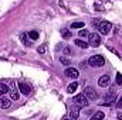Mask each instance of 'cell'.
<instances>
[{"label":"cell","mask_w":122,"mask_h":120,"mask_svg":"<svg viewBox=\"0 0 122 120\" xmlns=\"http://www.w3.org/2000/svg\"><path fill=\"white\" fill-rule=\"evenodd\" d=\"M78 116H80L78 109H72V110H71V113H70V117H71V119H78Z\"/></svg>","instance_id":"15"},{"label":"cell","mask_w":122,"mask_h":120,"mask_svg":"<svg viewBox=\"0 0 122 120\" xmlns=\"http://www.w3.org/2000/svg\"><path fill=\"white\" fill-rule=\"evenodd\" d=\"M71 28H84V23L82 21H75L71 24Z\"/></svg>","instance_id":"14"},{"label":"cell","mask_w":122,"mask_h":120,"mask_svg":"<svg viewBox=\"0 0 122 120\" xmlns=\"http://www.w3.org/2000/svg\"><path fill=\"white\" fill-rule=\"evenodd\" d=\"M7 90H9V88H7V85H6V83H0V95L7 93Z\"/></svg>","instance_id":"18"},{"label":"cell","mask_w":122,"mask_h":120,"mask_svg":"<svg viewBox=\"0 0 122 120\" xmlns=\"http://www.w3.org/2000/svg\"><path fill=\"white\" fill-rule=\"evenodd\" d=\"M64 75L68 76V78H72V79H77V78L80 76L78 69H75V68H67V69L64 71Z\"/></svg>","instance_id":"6"},{"label":"cell","mask_w":122,"mask_h":120,"mask_svg":"<svg viewBox=\"0 0 122 120\" xmlns=\"http://www.w3.org/2000/svg\"><path fill=\"white\" fill-rule=\"evenodd\" d=\"M108 50H109V51H111V52H114V54H118V52H117V51H115V50H114V48H112V47H108Z\"/></svg>","instance_id":"27"},{"label":"cell","mask_w":122,"mask_h":120,"mask_svg":"<svg viewBox=\"0 0 122 120\" xmlns=\"http://www.w3.org/2000/svg\"><path fill=\"white\" fill-rule=\"evenodd\" d=\"M115 92L114 90H111L109 93H107L105 95V105H112L114 102H115Z\"/></svg>","instance_id":"8"},{"label":"cell","mask_w":122,"mask_h":120,"mask_svg":"<svg viewBox=\"0 0 122 120\" xmlns=\"http://www.w3.org/2000/svg\"><path fill=\"white\" fill-rule=\"evenodd\" d=\"M77 88H78V83H77V82H72V83H70V85L67 86V92H68V93H74V92L77 90Z\"/></svg>","instance_id":"12"},{"label":"cell","mask_w":122,"mask_h":120,"mask_svg":"<svg viewBox=\"0 0 122 120\" xmlns=\"http://www.w3.org/2000/svg\"><path fill=\"white\" fill-rule=\"evenodd\" d=\"M10 106H11L10 99H7V97H0V107H1V109H9Z\"/></svg>","instance_id":"10"},{"label":"cell","mask_w":122,"mask_h":120,"mask_svg":"<svg viewBox=\"0 0 122 120\" xmlns=\"http://www.w3.org/2000/svg\"><path fill=\"white\" fill-rule=\"evenodd\" d=\"M105 117V115L102 113V112H97L94 116H92V120H95V119H104Z\"/></svg>","instance_id":"19"},{"label":"cell","mask_w":122,"mask_h":120,"mask_svg":"<svg viewBox=\"0 0 122 120\" xmlns=\"http://www.w3.org/2000/svg\"><path fill=\"white\" fill-rule=\"evenodd\" d=\"M60 62L64 65V66H68V65L71 64V61L68 60V58H64V57H61V58H60Z\"/></svg>","instance_id":"20"},{"label":"cell","mask_w":122,"mask_h":120,"mask_svg":"<svg viewBox=\"0 0 122 120\" xmlns=\"http://www.w3.org/2000/svg\"><path fill=\"white\" fill-rule=\"evenodd\" d=\"M117 83L118 85H122V74H118L117 75Z\"/></svg>","instance_id":"24"},{"label":"cell","mask_w":122,"mask_h":120,"mask_svg":"<svg viewBox=\"0 0 122 120\" xmlns=\"http://www.w3.org/2000/svg\"><path fill=\"white\" fill-rule=\"evenodd\" d=\"M118 119H122V113H118Z\"/></svg>","instance_id":"29"},{"label":"cell","mask_w":122,"mask_h":120,"mask_svg":"<svg viewBox=\"0 0 122 120\" xmlns=\"http://www.w3.org/2000/svg\"><path fill=\"white\" fill-rule=\"evenodd\" d=\"M98 30L101 34H109L111 30H112V24L109 23V21H102V23H99V26H98Z\"/></svg>","instance_id":"4"},{"label":"cell","mask_w":122,"mask_h":120,"mask_svg":"<svg viewBox=\"0 0 122 120\" xmlns=\"http://www.w3.org/2000/svg\"><path fill=\"white\" fill-rule=\"evenodd\" d=\"M10 97H11L13 100H19V99H20V95H19V90H16V89H11V90H10Z\"/></svg>","instance_id":"13"},{"label":"cell","mask_w":122,"mask_h":120,"mask_svg":"<svg viewBox=\"0 0 122 120\" xmlns=\"http://www.w3.org/2000/svg\"><path fill=\"white\" fill-rule=\"evenodd\" d=\"M109 83H111L109 75H102V76L98 79V85H99L101 88H107V86H109Z\"/></svg>","instance_id":"7"},{"label":"cell","mask_w":122,"mask_h":120,"mask_svg":"<svg viewBox=\"0 0 122 120\" xmlns=\"http://www.w3.org/2000/svg\"><path fill=\"white\" fill-rule=\"evenodd\" d=\"M92 26H94V27H98V26H99V20H98V18L92 20Z\"/></svg>","instance_id":"26"},{"label":"cell","mask_w":122,"mask_h":120,"mask_svg":"<svg viewBox=\"0 0 122 120\" xmlns=\"http://www.w3.org/2000/svg\"><path fill=\"white\" fill-rule=\"evenodd\" d=\"M117 105H118V106H122V96L119 97V100L117 102Z\"/></svg>","instance_id":"28"},{"label":"cell","mask_w":122,"mask_h":120,"mask_svg":"<svg viewBox=\"0 0 122 120\" xmlns=\"http://www.w3.org/2000/svg\"><path fill=\"white\" fill-rule=\"evenodd\" d=\"M20 38H21V41H23L27 47H30V45H31V41L27 40V35H26V34H21V35H20Z\"/></svg>","instance_id":"17"},{"label":"cell","mask_w":122,"mask_h":120,"mask_svg":"<svg viewBox=\"0 0 122 120\" xmlns=\"http://www.w3.org/2000/svg\"><path fill=\"white\" fill-rule=\"evenodd\" d=\"M84 95L88 97V100H97L98 99V92L95 90V88H92V86H87L85 89H84Z\"/></svg>","instance_id":"1"},{"label":"cell","mask_w":122,"mask_h":120,"mask_svg":"<svg viewBox=\"0 0 122 120\" xmlns=\"http://www.w3.org/2000/svg\"><path fill=\"white\" fill-rule=\"evenodd\" d=\"M29 37H30L31 40H37L38 38V32L37 31H30L29 32Z\"/></svg>","instance_id":"21"},{"label":"cell","mask_w":122,"mask_h":120,"mask_svg":"<svg viewBox=\"0 0 122 120\" xmlns=\"http://www.w3.org/2000/svg\"><path fill=\"white\" fill-rule=\"evenodd\" d=\"M88 40H90V45H92V47H98V45L101 44V38H99V34H97V32L88 34Z\"/></svg>","instance_id":"5"},{"label":"cell","mask_w":122,"mask_h":120,"mask_svg":"<svg viewBox=\"0 0 122 120\" xmlns=\"http://www.w3.org/2000/svg\"><path fill=\"white\" fill-rule=\"evenodd\" d=\"M61 35H62V38H70L71 37V32H70V30H67V28H62L61 30Z\"/></svg>","instance_id":"16"},{"label":"cell","mask_w":122,"mask_h":120,"mask_svg":"<svg viewBox=\"0 0 122 120\" xmlns=\"http://www.w3.org/2000/svg\"><path fill=\"white\" fill-rule=\"evenodd\" d=\"M46 50H47V44H43V45H40V47H38V50H37V51H38V54H44V52H46Z\"/></svg>","instance_id":"22"},{"label":"cell","mask_w":122,"mask_h":120,"mask_svg":"<svg viewBox=\"0 0 122 120\" xmlns=\"http://www.w3.org/2000/svg\"><path fill=\"white\" fill-rule=\"evenodd\" d=\"M71 54V48L70 47H65L64 48V55H70Z\"/></svg>","instance_id":"25"},{"label":"cell","mask_w":122,"mask_h":120,"mask_svg":"<svg viewBox=\"0 0 122 120\" xmlns=\"http://www.w3.org/2000/svg\"><path fill=\"white\" fill-rule=\"evenodd\" d=\"M88 64H90L91 66H102V65L105 64V60H104V57H101V55H92L91 58L88 60Z\"/></svg>","instance_id":"2"},{"label":"cell","mask_w":122,"mask_h":120,"mask_svg":"<svg viewBox=\"0 0 122 120\" xmlns=\"http://www.w3.org/2000/svg\"><path fill=\"white\" fill-rule=\"evenodd\" d=\"M78 35H80L81 38H82V37H88V31L82 28V30H80V31H78Z\"/></svg>","instance_id":"23"},{"label":"cell","mask_w":122,"mask_h":120,"mask_svg":"<svg viewBox=\"0 0 122 120\" xmlns=\"http://www.w3.org/2000/svg\"><path fill=\"white\" fill-rule=\"evenodd\" d=\"M19 90H20L23 95H29L31 92V88H30V85H27V83H20V85H19Z\"/></svg>","instance_id":"9"},{"label":"cell","mask_w":122,"mask_h":120,"mask_svg":"<svg viewBox=\"0 0 122 120\" xmlns=\"http://www.w3.org/2000/svg\"><path fill=\"white\" fill-rule=\"evenodd\" d=\"M74 103L75 105H78V106H88V103H90V100H88V97L84 95V93H81V95H77L75 97H74Z\"/></svg>","instance_id":"3"},{"label":"cell","mask_w":122,"mask_h":120,"mask_svg":"<svg viewBox=\"0 0 122 120\" xmlns=\"http://www.w3.org/2000/svg\"><path fill=\"white\" fill-rule=\"evenodd\" d=\"M74 42H75V45H77V47H80V48H87V47L90 45V44H88L87 41H82L81 38H77V40H75Z\"/></svg>","instance_id":"11"}]
</instances>
